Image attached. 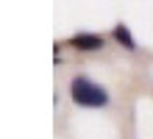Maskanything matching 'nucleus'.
<instances>
[{"label":"nucleus","instance_id":"1","mask_svg":"<svg viewBox=\"0 0 153 139\" xmlns=\"http://www.w3.org/2000/svg\"><path fill=\"white\" fill-rule=\"evenodd\" d=\"M70 92H73V100L78 106H106L109 103V95H106L103 86H97L95 81L89 78H73V83H70Z\"/></svg>","mask_w":153,"mask_h":139},{"label":"nucleus","instance_id":"2","mask_svg":"<svg viewBox=\"0 0 153 139\" xmlns=\"http://www.w3.org/2000/svg\"><path fill=\"white\" fill-rule=\"evenodd\" d=\"M73 45L81 50H97L103 48V36H95V33H75L73 36Z\"/></svg>","mask_w":153,"mask_h":139},{"label":"nucleus","instance_id":"3","mask_svg":"<svg viewBox=\"0 0 153 139\" xmlns=\"http://www.w3.org/2000/svg\"><path fill=\"white\" fill-rule=\"evenodd\" d=\"M114 36H117V39H120V42H123V45H125L128 50H134V48H137V45H134V39H131V33H128V28H125V25H117V28H114Z\"/></svg>","mask_w":153,"mask_h":139}]
</instances>
